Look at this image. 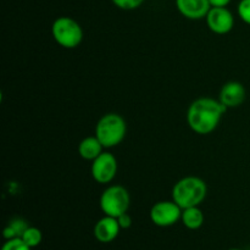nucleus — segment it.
<instances>
[{
	"mask_svg": "<svg viewBox=\"0 0 250 250\" xmlns=\"http://www.w3.org/2000/svg\"><path fill=\"white\" fill-rule=\"evenodd\" d=\"M208 194L205 181L195 176H187L175 183L172 188V200L182 209L199 207Z\"/></svg>",
	"mask_w": 250,
	"mask_h": 250,
	"instance_id": "2",
	"label": "nucleus"
},
{
	"mask_svg": "<svg viewBox=\"0 0 250 250\" xmlns=\"http://www.w3.org/2000/svg\"><path fill=\"white\" fill-rule=\"evenodd\" d=\"M31 249L32 248H29V247L22 241L21 237L7 239L1 248V250H31Z\"/></svg>",
	"mask_w": 250,
	"mask_h": 250,
	"instance_id": "16",
	"label": "nucleus"
},
{
	"mask_svg": "<svg viewBox=\"0 0 250 250\" xmlns=\"http://www.w3.org/2000/svg\"><path fill=\"white\" fill-rule=\"evenodd\" d=\"M176 6L182 16L189 20H202L211 9L209 0H176Z\"/></svg>",
	"mask_w": 250,
	"mask_h": 250,
	"instance_id": "11",
	"label": "nucleus"
},
{
	"mask_svg": "<svg viewBox=\"0 0 250 250\" xmlns=\"http://www.w3.org/2000/svg\"><path fill=\"white\" fill-rule=\"evenodd\" d=\"M127 125L124 117L115 112H109L102 116L95 126V137L104 148H114L125 139Z\"/></svg>",
	"mask_w": 250,
	"mask_h": 250,
	"instance_id": "3",
	"label": "nucleus"
},
{
	"mask_svg": "<svg viewBox=\"0 0 250 250\" xmlns=\"http://www.w3.org/2000/svg\"><path fill=\"white\" fill-rule=\"evenodd\" d=\"M22 241L29 247V248H36L39 244L42 243V239H43V234L42 231L37 227L29 226L28 229L24 231V233L21 236Z\"/></svg>",
	"mask_w": 250,
	"mask_h": 250,
	"instance_id": "15",
	"label": "nucleus"
},
{
	"mask_svg": "<svg viewBox=\"0 0 250 250\" xmlns=\"http://www.w3.org/2000/svg\"><path fill=\"white\" fill-rule=\"evenodd\" d=\"M237 12L242 21L250 26V0H241L237 7Z\"/></svg>",
	"mask_w": 250,
	"mask_h": 250,
	"instance_id": "17",
	"label": "nucleus"
},
{
	"mask_svg": "<svg viewBox=\"0 0 250 250\" xmlns=\"http://www.w3.org/2000/svg\"><path fill=\"white\" fill-rule=\"evenodd\" d=\"M182 208L173 200H163L151 207L150 220L155 226L170 227L177 224L182 216Z\"/></svg>",
	"mask_w": 250,
	"mask_h": 250,
	"instance_id": "6",
	"label": "nucleus"
},
{
	"mask_svg": "<svg viewBox=\"0 0 250 250\" xmlns=\"http://www.w3.org/2000/svg\"><path fill=\"white\" fill-rule=\"evenodd\" d=\"M211 7H226L231 0H209Z\"/></svg>",
	"mask_w": 250,
	"mask_h": 250,
	"instance_id": "20",
	"label": "nucleus"
},
{
	"mask_svg": "<svg viewBox=\"0 0 250 250\" xmlns=\"http://www.w3.org/2000/svg\"><path fill=\"white\" fill-rule=\"evenodd\" d=\"M229 250H242V249H238V248H232V249H229Z\"/></svg>",
	"mask_w": 250,
	"mask_h": 250,
	"instance_id": "21",
	"label": "nucleus"
},
{
	"mask_svg": "<svg viewBox=\"0 0 250 250\" xmlns=\"http://www.w3.org/2000/svg\"><path fill=\"white\" fill-rule=\"evenodd\" d=\"M227 107L220 100L199 98L189 105L187 122L190 129L198 134H209L217 128Z\"/></svg>",
	"mask_w": 250,
	"mask_h": 250,
	"instance_id": "1",
	"label": "nucleus"
},
{
	"mask_svg": "<svg viewBox=\"0 0 250 250\" xmlns=\"http://www.w3.org/2000/svg\"><path fill=\"white\" fill-rule=\"evenodd\" d=\"M112 2L121 10H134L138 9L144 0H112Z\"/></svg>",
	"mask_w": 250,
	"mask_h": 250,
	"instance_id": "18",
	"label": "nucleus"
},
{
	"mask_svg": "<svg viewBox=\"0 0 250 250\" xmlns=\"http://www.w3.org/2000/svg\"><path fill=\"white\" fill-rule=\"evenodd\" d=\"M131 204V197L128 190L119 185L109 186L102 193L99 199V207L104 215L119 217L120 215L128 211Z\"/></svg>",
	"mask_w": 250,
	"mask_h": 250,
	"instance_id": "5",
	"label": "nucleus"
},
{
	"mask_svg": "<svg viewBox=\"0 0 250 250\" xmlns=\"http://www.w3.org/2000/svg\"><path fill=\"white\" fill-rule=\"evenodd\" d=\"M246 98V87L241 82L231 81V82H227L222 85L221 90H220L219 100L227 109H232V107L241 106Z\"/></svg>",
	"mask_w": 250,
	"mask_h": 250,
	"instance_id": "9",
	"label": "nucleus"
},
{
	"mask_svg": "<svg viewBox=\"0 0 250 250\" xmlns=\"http://www.w3.org/2000/svg\"><path fill=\"white\" fill-rule=\"evenodd\" d=\"M117 160L109 151H103L95 160L92 161V172L93 180L100 185H107L115 178L117 173Z\"/></svg>",
	"mask_w": 250,
	"mask_h": 250,
	"instance_id": "7",
	"label": "nucleus"
},
{
	"mask_svg": "<svg viewBox=\"0 0 250 250\" xmlns=\"http://www.w3.org/2000/svg\"><path fill=\"white\" fill-rule=\"evenodd\" d=\"M117 221H119L121 229H127L132 226V217L129 216L128 212H125V214L120 215V216L117 217Z\"/></svg>",
	"mask_w": 250,
	"mask_h": 250,
	"instance_id": "19",
	"label": "nucleus"
},
{
	"mask_svg": "<svg viewBox=\"0 0 250 250\" xmlns=\"http://www.w3.org/2000/svg\"><path fill=\"white\" fill-rule=\"evenodd\" d=\"M51 34L56 43L66 49L77 48L83 41L82 27L71 17H58L51 26Z\"/></svg>",
	"mask_w": 250,
	"mask_h": 250,
	"instance_id": "4",
	"label": "nucleus"
},
{
	"mask_svg": "<svg viewBox=\"0 0 250 250\" xmlns=\"http://www.w3.org/2000/svg\"><path fill=\"white\" fill-rule=\"evenodd\" d=\"M205 19L210 31L216 34H227L233 29L234 17L227 7H211Z\"/></svg>",
	"mask_w": 250,
	"mask_h": 250,
	"instance_id": "8",
	"label": "nucleus"
},
{
	"mask_svg": "<svg viewBox=\"0 0 250 250\" xmlns=\"http://www.w3.org/2000/svg\"><path fill=\"white\" fill-rule=\"evenodd\" d=\"M28 227L29 225L26 220L22 219V217H15V219L10 220L7 226L4 229L2 236L6 241L7 239L17 238V237H21Z\"/></svg>",
	"mask_w": 250,
	"mask_h": 250,
	"instance_id": "14",
	"label": "nucleus"
},
{
	"mask_svg": "<svg viewBox=\"0 0 250 250\" xmlns=\"http://www.w3.org/2000/svg\"><path fill=\"white\" fill-rule=\"evenodd\" d=\"M204 212L199 207H192L182 210L181 221L188 229H192V231L199 229L204 224Z\"/></svg>",
	"mask_w": 250,
	"mask_h": 250,
	"instance_id": "13",
	"label": "nucleus"
},
{
	"mask_svg": "<svg viewBox=\"0 0 250 250\" xmlns=\"http://www.w3.org/2000/svg\"><path fill=\"white\" fill-rule=\"evenodd\" d=\"M103 149H104V146L100 143V141L95 136L85 137L78 144V154L84 160H95L104 151Z\"/></svg>",
	"mask_w": 250,
	"mask_h": 250,
	"instance_id": "12",
	"label": "nucleus"
},
{
	"mask_svg": "<svg viewBox=\"0 0 250 250\" xmlns=\"http://www.w3.org/2000/svg\"><path fill=\"white\" fill-rule=\"evenodd\" d=\"M120 231H121V227H120L116 217L106 216V215L98 220L93 229L95 239L100 243H111L117 238Z\"/></svg>",
	"mask_w": 250,
	"mask_h": 250,
	"instance_id": "10",
	"label": "nucleus"
}]
</instances>
